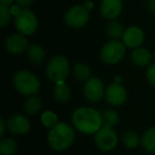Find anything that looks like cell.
Masks as SVG:
<instances>
[{
  "label": "cell",
  "instance_id": "13",
  "mask_svg": "<svg viewBox=\"0 0 155 155\" xmlns=\"http://www.w3.org/2000/svg\"><path fill=\"white\" fill-rule=\"evenodd\" d=\"M123 9L122 0H102L100 3V13L107 20H115L120 16Z\"/></svg>",
  "mask_w": 155,
  "mask_h": 155
},
{
  "label": "cell",
  "instance_id": "22",
  "mask_svg": "<svg viewBox=\"0 0 155 155\" xmlns=\"http://www.w3.org/2000/svg\"><path fill=\"white\" fill-rule=\"evenodd\" d=\"M17 151V142L10 137H3L0 140V154L14 155Z\"/></svg>",
  "mask_w": 155,
  "mask_h": 155
},
{
  "label": "cell",
  "instance_id": "4",
  "mask_svg": "<svg viewBox=\"0 0 155 155\" xmlns=\"http://www.w3.org/2000/svg\"><path fill=\"white\" fill-rule=\"evenodd\" d=\"M70 72V65L65 56L55 55L48 62L46 66V75L54 83L66 81Z\"/></svg>",
  "mask_w": 155,
  "mask_h": 155
},
{
  "label": "cell",
  "instance_id": "18",
  "mask_svg": "<svg viewBox=\"0 0 155 155\" xmlns=\"http://www.w3.org/2000/svg\"><path fill=\"white\" fill-rule=\"evenodd\" d=\"M140 143L147 152L155 153V127H150L142 134Z\"/></svg>",
  "mask_w": 155,
  "mask_h": 155
},
{
  "label": "cell",
  "instance_id": "3",
  "mask_svg": "<svg viewBox=\"0 0 155 155\" xmlns=\"http://www.w3.org/2000/svg\"><path fill=\"white\" fill-rule=\"evenodd\" d=\"M14 88L24 96H34L38 93L41 83L38 78L28 70H19L13 75Z\"/></svg>",
  "mask_w": 155,
  "mask_h": 155
},
{
  "label": "cell",
  "instance_id": "28",
  "mask_svg": "<svg viewBox=\"0 0 155 155\" xmlns=\"http://www.w3.org/2000/svg\"><path fill=\"white\" fill-rule=\"evenodd\" d=\"M33 1H34V0H15L16 5L21 7L22 9H28V7L32 5Z\"/></svg>",
  "mask_w": 155,
  "mask_h": 155
},
{
  "label": "cell",
  "instance_id": "8",
  "mask_svg": "<svg viewBox=\"0 0 155 155\" xmlns=\"http://www.w3.org/2000/svg\"><path fill=\"white\" fill-rule=\"evenodd\" d=\"M64 20L70 28H82L89 20V11L84 5H73L65 13Z\"/></svg>",
  "mask_w": 155,
  "mask_h": 155
},
{
  "label": "cell",
  "instance_id": "11",
  "mask_svg": "<svg viewBox=\"0 0 155 155\" xmlns=\"http://www.w3.org/2000/svg\"><path fill=\"white\" fill-rule=\"evenodd\" d=\"M144 38H146V35L141 28L137 26H131L124 30L122 37H121L122 39L121 41L124 44L125 47L135 49V48L141 47Z\"/></svg>",
  "mask_w": 155,
  "mask_h": 155
},
{
  "label": "cell",
  "instance_id": "23",
  "mask_svg": "<svg viewBox=\"0 0 155 155\" xmlns=\"http://www.w3.org/2000/svg\"><path fill=\"white\" fill-rule=\"evenodd\" d=\"M121 140L125 148L135 149L141 142V137H139V135L135 132H125L121 137Z\"/></svg>",
  "mask_w": 155,
  "mask_h": 155
},
{
  "label": "cell",
  "instance_id": "20",
  "mask_svg": "<svg viewBox=\"0 0 155 155\" xmlns=\"http://www.w3.org/2000/svg\"><path fill=\"white\" fill-rule=\"evenodd\" d=\"M73 77L75 78V80L78 81H83L86 82L91 78V69L88 65L84 64V63H79L75 64L73 67Z\"/></svg>",
  "mask_w": 155,
  "mask_h": 155
},
{
  "label": "cell",
  "instance_id": "24",
  "mask_svg": "<svg viewBox=\"0 0 155 155\" xmlns=\"http://www.w3.org/2000/svg\"><path fill=\"white\" fill-rule=\"evenodd\" d=\"M102 121H103V127H113L116 125L119 121V114L115 110H106L102 113Z\"/></svg>",
  "mask_w": 155,
  "mask_h": 155
},
{
  "label": "cell",
  "instance_id": "9",
  "mask_svg": "<svg viewBox=\"0 0 155 155\" xmlns=\"http://www.w3.org/2000/svg\"><path fill=\"white\" fill-rule=\"evenodd\" d=\"M105 87L99 78L91 77L83 86V94L91 102H98L105 96Z\"/></svg>",
  "mask_w": 155,
  "mask_h": 155
},
{
  "label": "cell",
  "instance_id": "6",
  "mask_svg": "<svg viewBox=\"0 0 155 155\" xmlns=\"http://www.w3.org/2000/svg\"><path fill=\"white\" fill-rule=\"evenodd\" d=\"M14 25L18 33L24 35H32L38 27L36 15L29 9H22V11L14 17Z\"/></svg>",
  "mask_w": 155,
  "mask_h": 155
},
{
  "label": "cell",
  "instance_id": "17",
  "mask_svg": "<svg viewBox=\"0 0 155 155\" xmlns=\"http://www.w3.org/2000/svg\"><path fill=\"white\" fill-rule=\"evenodd\" d=\"M27 55L33 64H41L46 58V52L39 45L36 44H31L27 50Z\"/></svg>",
  "mask_w": 155,
  "mask_h": 155
},
{
  "label": "cell",
  "instance_id": "5",
  "mask_svg": "<svg viewBox=\"0 0 155 155\" xmlns=\"http://www.w3.org/2000/svg\"><path fill=\"white\" fill-rule=\"evenodd\" d=\"M125 46L119 39H110L100 50V58L107 65L119 63L125 54Z\"/></svg>",
  "mask_w": 155,
  "mask_h": 155
},
{
  "label": "cell",
  "instance_id": "16",
  "mask_svg": "<svg viewBox=\"0 0 155 155\" xmlns=\"http://www.w3.org/2000/svg\"><path fill=\"white\" fill-rule=\"evenodd\" d=\"M53 96L56 101L58 102H67L71 97V88L65 81L55 83V86L53 89Z\"/></svg>",
  "mask_w": 155,
  "mask_h": 155
},
{
  "label": "cell",
  "instance_id": "29",
  "mask_svg": "<svg viewBox=\"0 0 155 155\" xmlns=\"http://www.w3.org/2000/svg\"><path fill=\"white\" fill-rule=\"evenodd\" d=\"M10 10H11V13H12V15H13V17H15V16H17L18 14L22 11V8L19 7L18 5H12L11 7H10Z\"/></svg>",
  "mask_w": 155,
  "mask_h": 155
},
{
  "label": "cell",
  "instance_id": "25",
  "mask_svg": "<svg viewBox=\"0 0 155 155\" xmlns=\"http://www.w3.org/2000/svg\"><path fill=\"white\" fill-rule=\"evenodd\" d=\"M41 121L44 127L51 129V127H53L54 125H56L58 123V118L55 113L51 112V110H46V112H44L41 114Z\"/></svg>",
  "mask_w": 155,
  "mask_h": 155
},
{
  "label": "cell",
  "instance_id": "2",
  "mask_svg": "<svg viewBox=\"0 0 155 155\" xmlns=\"http://www.w3.org/2000/svg\"><path fill=\"white\" fill-rule=\"evenodd\" d=\"M74 127L66 122H58L49 129L47 136L50 148L55 151H64L73 143L75 139Z\"/></svg>",
  "mask_w": 155,
  "mask_h": 155
},
{
  "label": "cell",
  "instance_id": "26",
  "mask_svg": "<svg viewBox=\"0 0 155 155\" xmlns=\"http://www.w3.org/2000/svg\"><path fill=\"white\" fill-rule=\"evenodd\" d=\"M12 15L10 7H5V5H0V27L5 28L10 21H11Z\"/></svg>",
  "mask_w": 155,
  "mask_h": 155
},
{
  "label": "cell",
  "instance_id": "27",
  "mask_svg": "<svg viewBox=\"0 0 155 155\" xmlns=\"http://www.w3.org/2000/svg\"><path fill=\"white\" fill-rule=\"evenodd\" d=\"M146 78L148 82L155 87V63L151 64L146 70Z\"/></svg>",
  "mask_w": 155,
  "mask_h": 155
},
{
  "label": "cell",
  "instance_id": "1",
  "mask_svg": "<svg viewBox=\"0 0 155 155\" xmlns=\"http://www.w3.org/2000/svg\"><path fill=\"white\" fill-rule=\"evenodd\" d=\"M71 122L77 131L82 134L91 135L96 134L102 127V114L94 107L81 106L73 112Z\"/></svg>",
  "mask_w": 155,
  "mask_h": 155
},
{
  "label": "cell",
  "instance_id": "7",
  "mask_svg": "<svg viewBox=\"0 0 155 155\" xmlns=\"http://www.w3.org/2000/svg\"><path fill=\"white\" fill-rule=\"evenodd\" d=\"M96 146L103 152H108L116 148L118 143V136L113 127H102L95 134Z\"/></svg>",
  "mask_w": 155,
  "mask_h": 155
},
{
  "label": "cell",
  "instance_id": "32",
  "mask_svg": "<svg viewBox=\"0 0 155 155\" xmlns=\"http://www.w3.org/2000/svg\"><path fill=\"white\" fill-rule=\"evenodd\" d=\"M15 0H0V5H5V7H11L14 5Z\"/></svg>",
  "mask_w": 155,
  "mask_h": 155
},
{
  "label": "cell",
  "instance_id": "33",
  "mask_svg": "<svg viewBox=\"0 0 155 155\" xmlns=\"http://www.w3.org/2000/svg\"><path fill=\"white\" fill-rule=\"evenodd\" d=\"M83 5H84V7L86 8L88 11H91V10L94 9V2H93V1H91V0H87V1H85Z\"/></svg>",
  "mask_w": 155,
  "mask_h": 155
},
{
  "label": "cell",
  "instance_id": "14",
  "mask_svg": "<svg viewBox=\"0 0 155 155\" xmlns=\"http://www.w3.org/2000/svg\"><path fill=\"white\" fill-rule=\"evenodd\" d=\"M8 130L15 135H25L31 129L30 121L22 115H13L7 121Z\"/></svg>",
  "mask_w": 155,
  "mask_h": 155
},
{
  "label": "cell",
  "instance_id": "34",
  "mask_svg": "<svg viewBox=\"0 0 155 155\" xmlns=\"http://www.w3.org/2000/svg\"><path fill=\"white\" fill-rule=\"evenodd\" d=\"M154 56H155V51H154Z\"/></svg>",
  "mask_w": 155,
  "mask_h": 155
},
{
  "label": "cell",
  "instance_id": "12",
  "mask_svg": "<svg viewBox=\"0 0 155 155\" xmlns=\"http://www.w3.org/2000/svg\"><path fill=\"white\" fill-rule=\"evenodd\" d=\"M105 99L112 106H120L125 102L127 97V91L121 83L114 82L110 84L105 89Z\"/></svg>",
  "mask_w": 155,
  "mask_h": 155
},
{
  "label": "cell",
  "instance_id": "15",
  "mask_svg": "<svg viewBox=\"0 0 155 155\" xmlns=\"http://www.w3.org/2000/svg\"><path fill=\"white\" fill-rule=\"evenodd\" d=\"M131 58L134 64H136L137 66H147L152 61V53L147 48L138 47L133 49L131 53Z\"/></svg>",
  "mask_w": 155,
  "mask_h": 155
},
{
  "label": "cell",
  "instance_id": "21",
  "mask_svg": "<svg viewBox=\"0 0 155 155\" xmlns=\"http://www.w3.org/2000/svg\"><path fill=\"white\" fill-rule=\"evenodd\" d=\"M41 100L37 96H30L24 103V110L29 115H34L41 110Z\"/></svg>",
  "mask_w": 155,
  "mask_h": 155
},
{
  "label": "cell",
  "instance_id": "31",
  "mask_svg": "<svg viewBox=\"0 0 155 155\" xmlns=\"http://www.w3.org/2000/svg\"><path fill=\"white\" fill-rule=\"evenodd\" d=\"M147 7H148V10L151 13L155 14V0H148Z\"/></svg>",
  "mask_w": 155,
  "mask_h": 155
},
{
  "label": "cell",
  "instance_id": "10",
  "mask_svg": "<svg viewBox=\"0 0 155 155\" xmlns=\"http://www.w3.org/2000/svg\"><path fill=\"white\" fill-rule=\"evenodd\" d=\"M5 47L9 53L14 55H20L28 50L29 43L26 35L21 33H14L5 38Z\"/></svg>",
  "mask_w": 155,
  "mask_h": 155
},
{
  "label": "cell",
  "instance_id": "19",
  "mask_svg": "<svg viewBox=\"0 0 155 155\" xmlns=\"http://www.w3.org/2000/svg\"><path fill=\"white\" fill-rule=\"evenodd\" d=\"M105 32L110 39H119L122 37L124 29H123L122 25L120 22L115 19V20H110V22L106 25Z\"/></svg>",
  "mask_w": 155,
  "mask_h": 155
},
{
  "label": "cell",
  "instance_id": "30",
  "mask_svg": "<svg viewBox=\"0 0 155 155\" xmlns=\"http://www.w3.org/2000/svg\"><path fill=\"white\" fill-rule=\"evenodd\" d=\"M7 127H8V123L5 122V119L1 118L0 119V136H1V137H3V135H5Z\"/></svg>",
  "mask_w": 155,
  "mask_h": 155
}]
</instances>
